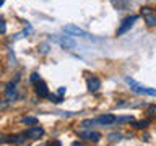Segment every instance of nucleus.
<instances>
[{
  "instance_id": "nucleus-6",
  "label": "nucleus",
  "mask_w": 156,
  "mask_h": 146,
  "mask_svg": "<svg viewBox=\"0 0 156 146\" xmlns=\"http://www.w3.org/2000/svg\"><path fill=\"white\" fill-rule=\"evenodd\" d=\"M34 91L39 97H49V89H47V85L44 83L42 80H39L34 83Z\"/></svg>"
},
{
  "instance_id": "nucleus-18",
  "label": "nucleus",
  "mask_w": 156,
  "mask_h": 146,
  "mask_svg": "<svg viewBox=\"0 0 156 146\" xmlns=\"http://www.w3.org/2000/svg\"><path fill=\"white\" fill-rule=\"evenodd\" d=\"M90 125H94V120H85L81 123V127H90Z\"/></svg>"
},
{
  "instance_id": "nucleus-10",
  "label": "nucleus",
  "mask_w": 156,
  "mask_h": 146,
  "mask_svg": "<svg viewBox=\"0 0 156 146\" xmlns=\"http://www.w3.org/2000/svg\"><path fill=\"white\" fill-rule=\"evenodd\" d=\"M26 138H28V135H26V133H21V135L10 136L8 141H10V143H15V144H21V143H24V141H26Z\"/></svg>"
},
{
  "instance_id": "nucleus-4",
  "label": "nucleus",
  "mask_w": 156,
  "mask_h": 146,
  "mask_svg": "<svg viewBox=\"0 0 156 146\" xmlns=\"http://www.w3.org/2000/svg\"><path fill=\"white\" fill-rule=\"evenodd\" d=\"M140 12H141V15H143L145 23L148 24V26H156V13L150 7H143Z\"/></svg>"
},
{
  "instance_id": "nucleus-5",
  "label": "nucleus",
  "mask_w": 156,
  "mask_h": 146,
  "mask_svg": "<svg viewBox=\"0 0 156 146\" xmlns=\"http://www.w3.org/2000/svg\"><path fill=\"white\" fill-rule=\"evenodd\" d=\"M24 133H26L28 138H31V140H39L44 135V128L42 127H37V125H31V128H28Z\"/></svg>"
},
{
  "instance_id": "nucleus-11",
  "label": "nucleus",
  "mask_w": 156,
  "mask_h": 146,
  "mask_svg": "<svg viewBox=\"0 0 156 146\" xmlns=\"http://www.w3.org/2000/svg\"><path fill=\"white\" fill-rule=\"evenodd\" d=\"M21 122H23L24 125H29V127H31V125H37V123H39V120L36 119V117H23Z\"/></svg>"
},
{
  "instance_id": "nucleus-7",
  "label": "nucleus",
  "mask_w": 156,
  "mask_h": 146,
  "mask_svg": "<svg viewBox=\"0 0 156 146\" xmlns=\"http://www.w3.org/2000/svg\"><path fill=\"white\" fill-rule=\"evenodd\" d=\"M80 138H81V140H90V141H93V143H98V141L101 140V133H99V131H93V130H90V131H81V133H80Z\"/></svg>"
},
{
  "instance_id": "nucleus-15",
  "label": "nucleus",
  "mask_w": 156,
  "mask_h": 146,
  "mask_svg": "<svg viewBox=\"0 0 156 146\" xmlns=\"http://www.w3.org/2000/svg\"><path fill=\"white\" fill-rule=\"evenodd\" d=\"M5 31H7V23L3 19H0V34H3Z\"/></svg>"
},
{
  "instance_id": "nucleus-13",
  "label": "nucleus",
  "mask_w": 156,
  "mask_h": 146,
  "mask_svg": "<svg viewBox=\"0 0 156 146\" xmlns=\"http://www.w3.org/2000/svg\"><path fill=\"white\" fill-rule=\"evenodd\" d=\"M148 123H150L148 120H140V122H135V127H136V128H146Z\"/></svg>"
},
{
  "instance_id": "nucleus-8",
  "label": "nucleus",
  "mask_w": 156,
  "mask_h": 146,
  "mask_svg": "<svg viewBox=\"0 0 156 146\" xmlns=\"http://www.w3.org/2000/svg\"><path fill=\"white\" fill-rule=\"evenodd\" d=\"M115 122V117L112 114H106V115H101L98 117V119L94 120V123H99V125H111Z\"/></svg>"
},
{
  "instance_id": "nucleus-1",
  "label": "nucleus",
  "mask_w": 156,
  "mask_h": 146,
  "mask_svg": "<svg viewBox=\"0 0 156 146\" xmlns=\"http://www.w3.org/2000/svg\"><path fill=\"white\" fill-rule=\"evenodd\" d=\"M125 83L132 88V91L138 92V94H145V96H154L156 97V89H153V88H148V86H143L140 85V83H136L133 78L130 76H125Z\"/></svg>"
},
{
  "instance_id": "nucleus-3",
  "label": "nucleus",
  "mask_w": 156,
  "mask_h": 146,
  "mask_svg": "<svg viewBox=\"0 0 156 146\" xmlns=\"http://www.w3.org/2000/svg\"><path fill=\"white\" fill-rule=\"evenodd\" d=\"M136 15H132V16H127L124 21H122V24L119 26V29H117V36H122V34H125L127 31H129V29L133 26V23L136 21Z\"/></svg>"
},
{
  "instance_id": "nucleus-17",
  "label": "nucleus",
  "mask_w": 156,
  "mask_h": 146,
  "mask_svg": "<svg viewBox=\"0 0 156 146\" xmlns=\"http://www.w3.org/2000/svg\"><path fill=\"white\" fill-rule=\"evenodd\" d=\"M65 92H67V88H58V91H57V96H58V97H62L63 94H65Z\"/></svg>"
},
{
  "instance_id": "nucleus-12",
  "label": "nucleus",
  "mask_w": 156,
  "mask_h": 146,
  "mask_svg": "<svg viewBox=\"0 0 156 146\" xmlns=\"http://www.w3.org/2000/svg\"><path fill=\"white\" fill-rule=\"evenodd\" d=\"M7 96L10 97V99L16 96V92H15V83H10V85L7 86Z\"/></svg>"
},
{
  "instance_id": "nucleus-2",
  "label": "nucleus",
  "mask_w": 156,
  "mask_h": 146,
  "mask_svg": "<svg viewBox=\"0 0 156 146\" xmlns=\"http://www.w3.org/2000/svg\"><path fill=\"white\" fill-rule=\"evenodd\" d=\"M63 31L72 34V36H78V37H91L90 33H86L85 29L75 26V24H67V26H63Z\"/></svg>"
},
{
  "instance_id": "nucleus-20",
  "label": "nucleus",
  "mask_w": 156,
  "mask_h": 146,
  "mask_svg": "<svg viewBox=\"0 0 156 146\" xmlns=\"http://www.w3.org/2000/svg\"><path fill=\"white\" fill-rule=\"evenodd\" d=\"M3 2H5V0H0V7H2V5H3Z\"/></svg>"
},
{
  "instance_id": "nucleus-16",
  "label": "nucleus",
  "mask_w": 156,
  "mask_h": 146,
  "mask_svg": "<svg viewBox=\"0 0 156 146\" xmlns=\"http://www.w3.org/2000/svg\"><path fill=\"white\" fill-rule=\"evenodd\" d=\"M29 80H31V83H36V81H39V73H37V71L31 73V78H29Z\"/></svg>"
},
{
  "instance_id": "nucleus-14",
  "label": "nucleus",
  "mask_w": 156,
  "mask_h": 146,
  "mask_svg": "<svg viewBox=\"0 0 156 146\" xmlns=\"http://www.w3.org/2000/svg\"><path fill=\"white\" fill-rule=\"evenodd\" d=\"M109 140L111 141H119V140H122V135L120 133H112V135H109Z\"/></svg>"
},
{
  "instance_id": "nucleus-19",
  "label": "nucleus",
  "mask_w": 156,
  "mask_h": 146,
  "mask_svg": "<svg viewBox=\"0 0 156 146\" xmlns=\"http://www.w3.org/2000/svg\"><path fill=\"white\" fill-rule=\"evenodd\" d=\"M148 112H150L151 115H156V106H150L148 107Z\"/></svg>"
},
{
  "instance_id": "nucleus-9",
  "label": "nucleus",
  "mask_w": 156,
  "mask_h": 146,
  "mask_svg": "<svg viewBox=\"0 0 156 146\" xmlns=\"http://www.w3.org/2000/svg\"><path fill=\"white\" fill-rule=\"evenodd\" d=\"M86 85H88V89L90 91H98L101 88V80L96 76H90L86 80Z\"/></svg>"
}]
</instances>
